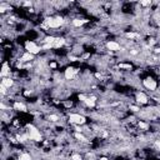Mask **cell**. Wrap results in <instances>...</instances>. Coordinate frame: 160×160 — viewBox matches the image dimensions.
Masks as SVG:
<instances>
[{
	"mask_svg": "<svg viewBox=\"0 0 160 160\" xmlns=\"http://www.w3.org/2000/svg\"><path fill=\"white\" fill-rule=\"evenodd\" d=\"M28 138L31 139V140L35 141H40L41 140V135H40V131H39L38 128H35L34 125H28Z\"/></svg>",
	"mask_w": 160,
	"mask_h": 160,
	"instance_id": "obj_1",
	"label": "cell"
},
{
	"mask_svg": "<svg viewBox=\"0 0 160 160\" xmlns=\"http://www.w3.org/2000/svg\"><path fill=\"white\" fill-rule=\"evenodd\" d=\"M25 49H26V51L30 53V54H33V55H35V54H39V51L41 50V48H39L36 44L34 41H30V40H28V41L25 43Z\"/></svg>",
	"mask_w": 160,
	"mask_h": 160,
	"instance_id": "obj_2",
	"label": "cell"
},
{
	"mask_svg": "<svg viewBox=\"0 0 160 160\" xmlns=\"http://www.w3.org/2000/svg\"><path fill=\"white\" fill-rule=\"evenodd\" d=\"M69 120H70V123L75 124V125H84L86 123L85 118L83 115H80V114H70L69 115Z\"/></svg>",
	"mask_w": 160,
	"mask_h": 160,
	"instance_id": "obj_3",
	"label": "cell"
},
{
	"mask_svg": "<svg viewBox=\"0 0 160 160\" xmlns=\"http://www.w3.org/2000/svg\"><path fill=\"white\" fill-rule=\"evenodd\" d=\"M45 23H46V25L49 28H59L60 25H63L64 20L61 18H48L45 20Z\"/></svg>",
	"mask_w": 160,
	"mask_h": 160,
	"instance_id": "obj_4",
	"label": "cell"
},
{
	"mask_svg": "<svg viewBox=\"0 0 160 160\" xmlns=\"http://www.w3.org/2000/svg\"><path fill=\"white\" fill-rule=\"evenodd\" d=\"M144 86H145L146 89H149V90H155L156 89V81L154 79L148 78V79L144 80Z\"/></svg>",
	"mask_w": 160,
	"mask_h": 160,
	"instance_id": "obj_5",
	"label": "cell"
},
{
	"mask_svg": "<svg viewBox=\"0 0 160 160\" xmlns=\"http://www.w3.org/2000/svg\"><path fill=\"white\" fill-rule=\"evenodd\" d=\"M106 48H108L109 50H111V51H118V50H120V45L116 41H108Z\"/></svg>",
	"mask_w": 160,
	"mask_h": 160,
	"instance_id": "obj_6",
	"label": "cell"
},
{
	"mask_svg": "<svg viewBox=\"0 0 160 160\" xmlns=\"http://www.w3.org/2000/svg\"><path fill=\"white\" fill-rule=\"evenodd\" d=\"M75 73H76V70L74 68H68L65 70V78L66 79H73L74 75H75Z\"/></svg>",
	"mask_w": 160,
	"mask_h": 160,
	"instance_id": "obj_7",
	"label": "cell"
},
{
	"mask_svg": "<svg viewBox=\"0 0 160 160\" xmlns=\"http://www.w3.org/2000/svg\"><path fill=\"white\" fill-rule=\"evenodd\" d=\"M14 84V81H13V79H10V78H3V81H1V85L3 86H5V88H9Z\"/></svg>",
	"mask_w": 160,
	"mask_h": 160,
	"instance_id": "obj_8",
	"label": "cell"
},
{
	"mask_svg": "<svg viewBox=\"0 0 160 160\" xmlns=\"http://www.w3.org/2000/svg\"><path fill=\"white\" fill-rule=\"evenodd\" d=\"M95 101H96V98L95 96H90L88 99L85 100L84 103L86 104V106H89V108H94L95 106Z\"/></svg>",
	"mask_w": 160,
	"mask_h": 160,
	"instance_id": "obj_9",
	"label": "cell"
},
{
	"mask_svg": "<svg viewBox=\"0 0 160 160\" xmlns=\"http://www.w3.org/2000/svg\"><path fill=\"white\" fill-rule=\"evenodd\" d=\"M137 100H138V103H140V104L148 103V98H146V95L143 94V93H139V94L137 95Z\"/></svg>",
	"mask_w": 160,
	"mask_h": 160,
	"instance_id": "obj_10",
	"label": "cell"
},
{
	"mask_svg": "<svg viewBox=\"0 0 160 160\" xmlns=\"http://www.w3.org/2000/svg\"><path fill=\"white\" fill-rule=\"evenodd\" d=\"M14 108L16 110H19V111H26V106L23 103H19V101H15L14 103Z\"/></svg>",
	"mask_w": 160,
	"mask_h": 160,
	"instance_id": "obj_11",
	"label": "cell"
},
{
	"mask_svg": "<svg viewBox=\"0 0 160 160\" xmlns=\"http://www.w3.org/2000/svg\"><path fill=\"white\" fill-rule=\"evenodd\" d=\"M33 58H34L33 54H30V53H25L23 57H21L20 61H30V60H33Z\"/></svg>",
	"mask_w": 160,
	"mask_h": 160,
	"instance_id": "obj_12",
	"label": "cell"
},
{
	"mask_svg": "<svg viewBox=\"0 0 160 160\" xmlns=\"http://www.w3.org/2000/svg\"><path fill=\"white\" fill-rule=\"evenodd\" d=\"M8 73H9V64H8V63H4V65H3V71H1V76L4 78Z\"/></svg>",
	"mask_w": 160,
	"mask_h": 160,
	"instance_id": "obj_13",
	"label": "cell"
},
{
	"mask_svg": "<svg viewBox=\"0 0 160 160\" xmlns=\"http://www.w3.org/2000/svg\"><path fill=\"white\" fill-rule=\"evenodd\" d=\"M86 23V20H81V19H74L73 20V25L74 26H81L83 24Z\"/></svg>",
	"mask_w": 160,
	"mask_h": 160,
	"instance_id": "obj_14",
	"label": "cell"
},
{
	"mask_svg": "<svg viewBox=\"0 0 160 160\" xmlns=\"http://www.w3.org/2000/svg\"><path fill=\"white\" fill-rule=\"evenodd\" d=\"M19 160H31V155L28 153H23L19 155Z\"/></svg>",
	"mask_w": 160,
	"mask_h": 160,
	"instance_id": "obj_15",
	"label": "cell"
},
{
	"mask_svg": "<svg viewBox=\"0 0 160 160\" xmlns=\"http://www.w3.org/2000/svg\"><path fill=\"white\" fill-rule=\"evenodd\" d=\"M75 138H76V139H79L80 141H86V138H85L83 134H80V133H76V134H75Z\"/></svg>",
	"mask_w": 160,
	"mask_h": 160,
	"instance_id": "obj_16",
	"label": "cell"
},
{
	"mask_svg": "<svg viewBox=\"0 0 160 160\" xmlns=\"http://www.w3.org/2000/svg\"><path fill=\"white\" fill-rule=\"evenodd\" d=\"M49 120H50V121H58V120H59V118H58L57 115H49Z\"/></svg>",
	"mask_w": 160,
	"mask_h": 160,
	"instance_id": "obj_17",
	"label": "cell"
},
{
	"mask_svg": "<svg viewBox=\"0 0 160 160\" xmlns=\"http://www.w3.org/2000/svg\"><path fill=\"white\" fill-rule=\"evenodd\" d=\"M71 159L73 160H81V156H80L79 154H74V155L71 156Z\"/></svg>",
	"mask_w": 160,
	"mask_h": 160,
	"instance_id": "obj_18",
	"label": "cell"
},
{
	"mask_svg": "<svg viewBox=\"0 0 160 160\" xmlns=\"http://www.w3.org/2000/svg\"><path fill=\"white\" fill-rule=\"evenodd\" d=\"M139 126H140V128H143V129H146V128H148V125H146L145 123L140 121V123H139Z\"/></svg>",
	"mask_w": 160,
	"mask_h": 160,
	"instance_id": "obj_19",
	"label": "cell"
},
{
	"mask_svg": "<svg viewBox=\"0 0 160 160\" xmlns=\"http://www.w3.org/2000/svg\"><path fill=\"white\" fill-rule=\"evenodd\" d=\"M130 109H131L133 111H139V108H137V106H133V105L130 106Z\"/></svg>",
	"mask_w": 160,
	"mask_h": 160,
	"instance_id": "obj_20",
	"label": "cell"
},
{
	"mask_svg": "<svg viewBox=\"0 0 160 160\" xmlns=\"http://www.w3.org/2000/svg\"><path fill=\"white\" fill-rule=\"evenodd\" d=\"M141 5H144V6H146V5H150V1H141Z\"/></svg>",
	"mask_w": 160,
	"mask_h": 160,
	"instance_id": "obj_21",
	"label": "cell"
},
{
	"mask_svg": "<svg viewBox=\"0 0 160 160\" xmlns=\"http://www.w3.org/2000/svg\"><path fill=\"white\" fill-rule=\"evenodd\" d=\"M100 160H109L108 158H105V156H103V158H100Z\"/></svg>",
	"mask_w": 160,
	"mask_h": 160,
	"instance_id": "obj_22",
	"label": "cell"
}]
</instances>
